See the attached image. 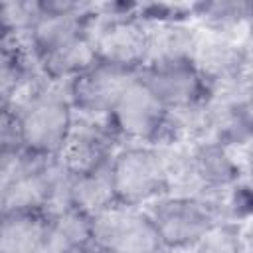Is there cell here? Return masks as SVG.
<instances>
[{
  "instance_id": "15",
  "label": "cell",
  "mask_w": 253,
  "mask_h": 253,
  "mask_svg": "<svg viewBox=\"0 0 253 253\" xmlns=\"http://www.w3.org/2000/svg\"><path fill=\"white\" fill-rule=\"evenodd\" d=\"M97 63V53L91 36L79 38L73 43L40 57V71L51 81H71Z\"/></svg>"
},
{
  "instance_id": "22",
  "label": "cell",
  "mask_w": 253,
  "mask_h": 253,
  "mask_svg": "<svg viewBox=\"0 0 253 253\" xmlns=\"http://www.w3.org/2000/svg\"><path fill=\"white\" fill-rule=\"evenodd\" d=\"M247 24L253 30V0H249V10H247Z\"/></svg>"
},
{
  "instance_id": "2",
  "label": "cell",
  "mask_w": 253,
  "mask_h": 253,
  "mask_svg": "<svg viewBox=\"0 0 253 253\" xmlns=\"http://www.w3.org/2000/svg\"><path fill=\"white\" fill-rule=\"evenodd\" d=\"M111 176L117 202L142 208L170 194L166 158L158 146L126 144L111 160Z\"/></svg>"
},
{
  "instance_id": "18",
  "label": "cell",
  "mask_w": 253,
  "mask_h": 253,
  "mask_svg": "<svg viewBox=\"0 0 253 253\" xmlns=\"http://www.w3.org/2000/svg\"><path fill=\"white\" fill-rule=\"evenodd\" d=\"M194 253H243V237L237 223H215L194 245Z\"/></svg>"
},
{
  "instance_id": "12",
  "label": "cell",
  "mask_w": 253,
  "mask_h": 253,
  "mask_svg": "<svg viewBox=\"0 0 253 253\" xmlns=\"http://www.w3.org/2000/svg\"><path fill=\"white\" fill-rule=\"evenodd\" d=\"M93 249L91 217L69 208L49 217L40 253H89Z\"/></svg>"
},
{
  "instance_id": "9",
  "label": "cell",
  "mask_w": 253,
  "mask_h": 253,
  "mask_svg": "<svg viewBox=\"0 0 253 253\" xmlns=\"http://www.w3.org/2000/svg\"><path fill=\"white\" fill-rule=\"evenodd\" d=\"M117 142L119 136L107 121L75 113L71 132L57 158L73 176L89 174L111 164L113 156L119 152Z\"/></svg>"
},
{
  "instance_id": "16",
  "label": "cell",
  "mask_w": 253,
  "mask_h": 253,
  "mask_svg": "<svg viewBox=\"0 0 253 253\" xmlns=\"http://www.w3.org/2000/svg\"><path fill=\"white\" fill-rule=\"evenodd\" d=\"M249 0H217L194 4V16L200 18L213 34H225L227 30L247 24Z\"/></svg>"
},
{
  "instance_id": "10",
  "label": "cell",
  "mask_w": 253,
  "mask_h": 253,
  "mask_svg": "<svg viewBox=\"0 0 253 253\" xmlns=\"http://www.w3.org/2000/svg\"><path fill=\"white\" fill-rule=\"evenodd\" d=\"M97 4H89L83 10L67 12V14H45L30 32L28 42L40 61V57L53 53L79 38L89 36Z\"/></svg>"
},
{
  "instance_id": "6",
  "label": "cell",
  "mask_w": 253,
  "mask_h": 253,
  "mask_svg": "<svg viewBox=\"0 0 253 253\" xmlns=\"http://www.w3.org/2000/svg\"><path fill=\"white\" fill-rule=\"evenodd\" d=\"M89 36L97 61L130 71L142 69L146 57V24L136 16L101 14L97 6Z\"/></svg>"
},
{
  "instance_id": "3",
  "label": "cell",
  "mask_w": 253,
  "mask_h": 253,
  "mask_svg": "<svg viewBox=\"0 0 253 253\" xmlns=\"http://www.w3.org/2000/svg\"><path fill=\"white\" fill-rule=\"evenodd\" d=\"M166 247L194 245L219 221L213 204L206 196L166 194L144 210Z\"/></svg>"
},
{
  "instance_id": "7",
  "label": "cell",
  "mask_w": 253,
  "mask_h": 253,
  "mask_svg": "<svg viewBox=\"0 0 253 253\" xmlns=\"http://www.w3.org/2000/svg\"><path fill=\"white\" fill-rule=\"evenodd\" d=\"M138 77L168 111L200 107L211 97V87L196 67L194 59L142 67Z\"/></svg>"
},
{
  "instance_id": "20",
  "label": "cell",
  "mask_w": 253,
  "mask_h": 253,
  "mask_svg": "<svg viewBox=\"0 0 253 253\" xmlns=\"http://www.w3.org/2000/svg\"><path fill=\"white\" fill-rule=\"evenodd\" d=\"M245 164H247V170L249 174L253 176V136L247 140L245 144Z\"/></svg>"
},
{
  "instance_id": "5",
  "label": "cell",
  "mask_w": 253,
  "mask_h": 253,
  "mask_svg": "<svg viewBox=\"0 0 253 253\" xmlns=\"http://www.w3.org/2000/svg\"><path fill=\"white\" fill-rule=\"evenodd\" d=\"M168 109L158 101V97L136 77L126 85L119 101L115 103L107 123L119 140L130 144H152L160 140Z\"/></svg>"
},
{
  "instance_id": "4",
  "label": "cell",
  "mask_w": 253,
  "mask_h": 253,
  "mask_svg": "<svg viewBox=\"0 0 253 253\" xmlns=\"http://www.w3.org/2000/svg\"><path fill=\"white\" fill-rule=\"evenodd\" d=\"M93 249L101 253H160L164 247L142 208L115 204L91 217Z\"/></svg>"
},
{
  "instance_id": "14",
  "label": "cell",
  "mask_w": 253,
  "mask_h": 253,
  "mask_svg": "<svg viewBox=\"0 0 253 253\" xmlns=\"http://www.w3.org/2000/svg\"><path fill=\"white\" fill-rule=\"evenodd\" d=\"M49 217L38 211L6 213L0 221V253H40Z\"/></svg>"
},
{
  "instance_id": "1",
  "label": "cell",
  "mask_w": 253,
  "mask_h": 253,
  "mask_svg": "<svg viewBox=\"0 0 253 253\" xmlns=\"http://www.w3.org/2000/svg\"><path fill=\"white\" fill-rule=\"evenodd\" d=\"M6 111L18 117L24 150L43 158H57L61 154L75 121L69 81H51L45 77L28 101Z\"/></svg>"
},
{
  "instance_id": "23",
  "label": "cell",
  "mask_w": 253,
  "mask_h": 253,
  "mask_svg": "<svg viewBox=\"0 0 253 253\" xmlns=\"http://www.w3.org/2000/svg\"><path fill=\"white\" fill-rule=\"evenodd\" d=\"M89 253H101V251H95V249H91V251H89Z\"/></svg>"
},
{
  "instance_id": "24",
  "label": "cell",
  "mask_w": 253,
  "mask_h": 253,
  "mask_svg": "<svg viewBox=\"0 0 253 253\" xmlns=\"http://www.w3.org/2000/svg\"><path fill=\"white\" fill-rule=\"evenodd\" d=\"M249 253H253V249H251V251H249Z\"/></svg>"
},
{
  "instance_id": "21",
  "label": "cell",
  "mask_w": 253,
  "mask_h": 253,
  "mask_svg": "<svg viewBox=\"0 0 253 253\" xmlns=\"http://www.w3.org/2000/svg\"><path fill=\"white\" fill-rule=\"evenodd\" d=\"M160 253H194L192 251V245H188V247H162L160 249Z\"/></svg>"
},
{
  "instance_id": "19",
  "label": "cell",
  "mask_w": 253,
  "mask_h": 253,
  "mask_svg": "<svg viewBox=\"0 0 253 253\" xmlns=\"http://www.w3.org/2000/svg\"><path fill=\"white\" fill-rule=\"evenodd\" d=\"M239 115L241 121L245 125V128L249 130V134L253 136V87L247 91V95L239 101Z\"/></svg>"
},
{
  "instance_id": "11",
  "label": "cell",
  "mask_w": 253,
  "mask_h": 253,
  "mask_svg": "<svg viewBox=\"0 0 253 253\" xmlns=\"http://www.w3.org/2000/svg\"><path fill=\"white\" fill-rule=\"evenodd\" d=\"M146 57L142 67L194 59L200 34L184 22H144Z\"/></svg>"
},
{
  "instance_id": "13",
  "label": "cell",
  "mask_w": 253,
  "mask_h": 253,
  "mask_svg": "<svg viewBox=\"0 0 253 253\" xmlns=\"http://www.w3.org/2000/svg\"><path fill=\"white\" fill-rule=\"evenodd\" d=\"M115 204H119V202H117V194H115V186H113L111 164H107L95 172L79 174V176L71 178L69 206L73 210H77L89 217H95Z\"/></svg>"
},
{
  "instance_id": "17",
  "label": "cell",
  "mask_w": 253,
  "mask_h": 253,
  "mask_svg": "<svg viewBox=\"0 0 253 253\" xmlns=\"http://www.w3.org/2000/svg\"><path fill=\"white\" fill-rule=\"evenodd\" d=\"M40 0H6L0 6V28L4 34L30 36L36 24L42 20Z\"/></svg>"
},
{
  "instance_id": "8",
  "label": "cell",
  "mask_w": 253,
  "mask_h": 253,
  "mask_svg": "<svg viewBox=\"0 0 253 253\" xmlns=\"http://www.w3.org/2000/svg\"><path fill=\"white\" fill-rule=\"evenodd\" d=\"M138 71L97 61L91 69L69 81V97L73 111L83 117L107 121L115 103L136 77Z\"/></svg>"
}]
</instances>
